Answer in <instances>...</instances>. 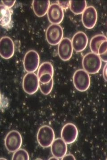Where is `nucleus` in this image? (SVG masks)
Listing matches in <instances>:
<instances>
[{
	"label": "nucleus",
	"instance_id": "29",
	"mask_svg": "<svg viewBox=\"0 0 107 160\" xmlns=\"http://www.w3.org/2000/svg\"></svg>",
	"mask_w": 107,
	"mask_h": 160
},
{
	"label": "nucleus",
	"instance_id": "3",
	"mask_svg": "<svg viewBox=\"0 0 107 160\" xmlns=\"http://www.w3.org/2000/svg\"><path fill=\"white\" fill-rule=\"evenodd\" d=\"M73 81L75 88L79 92L87 91L90 86L89 75L84 69L76 70L74 73Z\"/></svg>",
	"mask_w": 107,
	"mask_h": 160
},
{
	"label": "nucleus",
	"instance_id": "20",
	"mask_svg": "<svg viewBox=\"0 0 107 160\" xmlns=\"http://www.w3.org/2000/svg\"><path fill=\"white\" fill-rule=\"evenodd\" d=\"M13 160H29V155L25 149H20L15 152L12 157Z\"/></svg>",
	"mask_w": 107,
	"mask_h": 160
},
{
	"label": "nucleus",
	"instance_id": "10",
	"mask_svg": "<svg viewBox=\"0 0 107 160\" xmlns=\"http://www.w3.org/2000/svg\"><path fill=\"white\" fill-rule=\"evenodd\" d=\"M97 12L93 6L87 7L82 14V21L83 26L88 29H92L97 22Z\"/></svg>",
	"mask_w": 107,
	"mask_h": 160
},
{
	"label": "nucleus",
	"instance_id": "11",
	"mask_svg": "<svg viewBox=\"0 0 107 160\" xmlns=\"http://www.w3.org/2000/svg\"><path fill=\"white\" fill-rule=\"evenodd\" d=\"M73 51L72 41L67 38H63L58 46V54L63 61H67L72 58Z\"/></svg>",
	"mask_w": 107,
	"mask_h": 160
},
{
	"label": "nucleus",
	"instance_id": "21",
	"mask_svg": "<svg viewBox=\"0 0 107 160\" xmlns=\"http://www.w3.org/2000/svg\"><path fill=\"white\" fill-rule=\"evenodd\" d=\"M54 86V80L52 79L51 82L46 84H43L40 82V89L42 94L48 95L51 93Z\"/></svg>",
	"mask_w": 107,
	"mask_h": 160
},
{
	"label": "nucleus",
	"instance_id": "22",
	"mask_svg": "<svg viewBox=\"0 0 107 160\" xmlns=\"http://www.w3.org/2000/svg\"><path fill=\"white\" fill-rule=\"evenodd\" d=\"M53 77V76L50 74L42 75L39 78V81L43 84H46L51 82V80L52 79Z\"/></svg>",
	"mask_w": 107,
	"mask_h": 160
},
{
	"label": "nucleus",
	"instance_id": "6",
	"mask_svg": "<svg viewBox=\"0 0 107 160\" xmlns=\"http://www.w3.org/2000/svg\"><path fill=\"white\" fill-rule=\"evenodd\" d=\"M23 90L27 94L33 95L40 88V81L38 75L34 72H28L24 76L23 82Z\"/></svg>",
	"mask_w": 107,
	"mask_h": 160
},
{
	"label": "nucleus",
	"instance_id": "24",
	"mask_svg": "<svg viewBox=\"0 0 107 160\" xmlns=\"http://www.w3.org/2000/svg\"><path fill=\"white\" fill-rule=\"evenodd\" d=\"M58 4L62 9H66L70 7V1H58Z\"/></svg>",
	"mask_w": 107,
	"mask_h": 160
},
{
	"label": "nucleus",
	"instance_id": "12",
	"mask_svg": "<svg viewBox=\"0 0 107 160\" xmlns=\"http://www.w3.org/2000/svg\"><path fill=\"white\" fill-rule=\"evenodd\" d=\"M47 17L51 23L59 25L62 22L64 18L63 9L58 4L53 3L51 4L47 12Z\"/></svg>",
	"mask_w": 107,
	"mask_h": 160
},
{
	"label": "nucleus",
	"instance_id": "26",
	"mask_svg": "<svg viewBox=\"0 0 107 160\" xmlns=\"http://www.w3.org/2000/svg\"><path fill=\"white\" fill-rule=\"evenodd\" d=\"M103 76L105 81L107 82V63L105 65L103 70Z\"/></svg>",
	"mask_w": 107,
	"mask_h": 160
},
{
	"label": "nucleus",
	"instance_id": "13",
	"mask_svg": "<svg viewBox=\"0 0 107 160\" xmlns=\"http://www.w3.org/2000/svg\"><path fill=\"white\" fill-rule=\"evenodd\" d=\"M51 147L52 154L57 158L62 159L67 152V144L61 138L54 140Z\"/></svg>",
	"mask_w": 107,
	"mask_h": 160
},
{
	"label": "nucleus",
	"instance_id": "8",
	"mask_svg": "<svg viewBox=\"0 0 107 160\" xmlns=\"http://www.w3.org/2000/svg\"><path fill=\"white\" fill-rule=\"evenodd\" d=\"M78 130L76 125L68 123L64 125L61 130V136L67 144L73 143L78 136Z\"/></svg>",
	"mask_w": 107,
	"mask_h": 160
},
{
	"label": "nucleus",
	"instance_id": "23",
	"mask_svg": "<svg viewBox=\"0 0 107 160\" xmlns=\"http://www.w3.org/2000/svg\"><path fill=\"white\" fill-rule=\"evenodd\" d=\"M107 51V41L103 42L98 49V55L104 54Z\"/></svg>",
	"mask_w": 107,
	"mask_h": 160
},
{
	"label": "nucleus",
	"instance_id": "16",
	"mask_svg": "<svg viewBox=\"0 0 107 160\" xmlns=\"http://www.w3.org/2000/svg\"><path fill=\"white\" fill-rule=\"evenodd\" d=\"M0 24L5 28L11 26L12 22V11L9 8L3 5L0 6Z\"/></svg>",
	"mask_w": 107,
	"mask_h": 160
},
{
	"label": "nucleus",
	"instance_id": "28",
	"mask_svg": "<svg viewBox=\"0 0 107 160\" xmlns=\"http://www.w3.org/2000/svg\"><path fill=\"white\" fill-rule=\"evenodd\" d=\"M99 56L102 61L105 62H107V51L105 52L104 54L100 55H99Z\"/></svg>",
	"mask_w": 107,
	"mask_h": 160
},
{
	"label": "nucleus",
	"instance_id": "19",
	"mask_svg": "<svg viewBox=\"0 0 107 160\" xmlns=\"http://www.w3.org/2000/svg\"><path fill=\"white\" fill-rule=\"evenodd\" d=\"M54 68L51 63L49 62H45L42 63L38 69V77H40L42 75L50 74L54 76Z\"/></svg>",
	"mask_w": 107,
	"mask_h": 160
},
{
	"label": "nucleus",
	"instance_id": "5",
	"mask_svg": "<svg viewBox=\"0 0 107 160\" xmlns=\"http://www.w3.org/2000/svg\"><path fill=\"white\" fill-rule=\"evenodd\" d=\"M63 29L60 25L52 24L46 29V39L49 44L52 46L59 45L63 39Z\"/></svg>",
	"mask_w": 107,
	"mask_h": 160
},
{
	"label": "nucleus",
	"instance_id": "7",
	"mask_svg": "<svg viewBox=\"0 0 107 160\" xmlns=\"http://www.w3.org/2000/svg\"><path fill=\"white\" fill-rule=\"evenodd\" d=\"M40 57L39 53L34 50L27 52L24 57L23 66L27 72H34L40 66Z\"/></svg>",
	"mask_w": 107,
	"mask_h": 160
},
{
	"label": "nucleus",
	"instance_id": "4",
	"mask_svg": "<svg viewBox=\"0 0 107 160\" xmlns=\"http://www.w3.org/2000/svg\"><path fill=\"white\" fill-rule=\"evenodd\" d=\"M23 144L22 135L17 130H12L6 135L5 145L8 152H14L21 148Z\"/></svg>",
	"mask_w": 107,
	"mask_h": 160
},
{
	"label": "nucleus",
	"instance_id": "1",
	"mask_svg": "<svg viewBox=\"0 0 107 160\" xmlns=\"http://www.w3.org/2000/svg\"><path fill=\"white\" fill-rule=\"evenodd\" d=\"M102 60L99 55L89 52L83 57L82 66L83 69L88 74H96L101 68Z\"/></svg>",
	"mask_w": 107,
	"mask_h": 160
},
{
	"label": "nucleus",
	"instance_id": "9",
	"mask_svg": "<svg viewBox=\"0 0 107 160\" xmlns=\"http://www.w3.org/2000/svg\"><path fill=\"white\" fill-rule=\"evenodd\" d=\"M15 51L14 44L11 38L5 36L0 40V54L5 59L11 58Z\"/></svg>",
	"mask_w": 107,
	"mask_h": 160
},
{
	"label": "nucleus",
	"instance_id": "18",
	"mask_svg": "<svg viewBox=\"0 0 107 160\" xmlns=\"http://www.w3.org/2000/svg\"><path fill=\"white\" fill-rule=\"evenodd\" d=\"M70 9L73 13L76 15L82 14L87 8L86 1H70Z\"/></svg>",
	"mask_w": 107,
	"mask_h": 160
},
{
	"label": "nucleus",
	"instance_id": "14",
	"mask_svg": "<svg viewBox=\"0 0 107 160\" xmlns=\"http://www.w3.org/2000/svg\"><path fill=\"white\" fill-rule=\"evenodd\" d=\"M72 42L74 50L77 52H81L88 46L87 36L83 32H78L73 37Z\"/></svg>",
	"mask_w": 107,
	"mask_h": 160
},
{
	"label": "nucleus",
	"instance_id": "25",
	"mask_svg": "<svg viewBox=\"0 0 107 160\" xmlns=\"http://www.w3.org/2000/svg\"><path fill=\"white\" fill-rule=\"evenodd\" d=\"M2 2L3 3V5L4 6H6V7H7V8H9V9H10V8H12L13 6H14L15 3L16 1H2Z\"/></svg>",
	"mask_w": 107,
	"mask_h": 160
},
{
	"label": "nucleus",
	"instance_id": "15",
	"mask_svg": "<svg viewBox=\"0 0 107 160\" xmlns=\"http://www.w3.org/2000/svg\"><path fill=\"white\" fill-rule=\"evenodd\" d=\"M50 6L49 1H34L33 9L35 14L38 17H42L47 13Z\"/></svg>",
	"mask_w": 107,
	"mask_h": 160
},
{
	"label": "nucleus",
	"instance_id": "27",
	"mask_svg": "<svg viewBox=\"0 0 107 160\" xmlns=\"http://www.w3.org/2000/svg\"><path fill=\"white\" fill-rule=\"evenodd\" d=\"M62 160H76V158L73 155L68 154H66L62 158Z\"/></svg>",
	"mask_w": 107,
	"mask_h": 160
},
{
	"label": "nucleus",
	"instance_id": "17",
	"mask_svg": "<svg viewBox=\"0 0 107 160\" xmlns=\"http://www.w3.org/2000/svg\"><path fill=\"white\" fill-rule=\"evenodd\" d=\"M107 41V38L102 34L97 35L92 38L90 42V48L92 52L98 55V49L103 42Z\"/></svg>",
	"mask_w": 107,
	"mask_h": 160
},
{
	"label": "nucleus",
	"instance_id": "2",
	"mask_svg": "<svg viewBox=\"0 0 107 160\" xmlns=\"http://www.w3.org/2000/svg\"><path fill=\"white\" fill-rule=\"evenodd\" d=\"M37 139L39 145L43 148L50 147L55 139L53 129L48 126H41L38 130Z\"/></svg>",
	"mask_w": 107,
	"mask_h": 160
}]
</instances>
